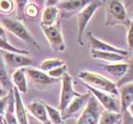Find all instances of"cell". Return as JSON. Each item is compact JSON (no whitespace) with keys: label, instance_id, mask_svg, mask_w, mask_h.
Here are the masks:
<instances>
[{"label":"cell","instance_id":"obj_1","mask_svg":"<svg viewBox=\"0 0 133 124\" xmlns=\"http://www.w3.org/2000/svg\"><path fill=\"white\" fill-rule=\"evenodd\" d=\"M78 77L86 84H88L96 89L102 91V92L104 91L105 93L112 95L119 94L117 85L114 82L108 80L107 78L101 75V74L87 71V70H82V71L79 72Z\"/></svg>","mask_w":133,"mask_h":124},{"label":"cell","instance_id":"obj_2","mask_svg":"<svg viewBox=\"0 0 133 124\" xmlns=\"http://www.w3.org/2000/svg\"><path fill=\"white\" fill-rule=\"evenodd\" d=\"M102 6V3L99 0H92L90 3L77 13V41L80 45H83L82 36L87 24L93 17L95 12Z\"/></svg>","mask_w":133,"mask_h":124},{"label":"cell","instance_id":"obj_3","mask_svg":"<svg viewBox=\"0 0 133 124\" xmlns=\"http://www.w3.org/2000/svg\"><path fill=\"white\" fill-rule=\"evenodd\" d=\"M3 23L8 31L12 34H14L20 40H22L28 44L32 45L37 49H40L39 44L32 36L29 31L26 28L24 25L18 20L11 19V18H4L3 20Z\"/></svg>","mask_w":133,"mask_h":124},{"label":"cell","instance_id":"obj_4","mask_svg":"<svg viewBox=\"0 0 133 124\" xmlns=\"http://www.w3.org/2000/svg\"><path fill=\"white\" fill-rule=\"evenodd\" d=\"M108 18L106 22L107 26L116 24H123L128 27L131 21L127 18L126 7L120 0H112L107 8Z\"/></svg>","mask_w":133,"mask_h":124},{"label":"cell","instance_id":"obj_5","mask_svg":"<svg viewBox=\"0 0 133 124\" xmlns=\"http://www.w3.org/2000/svg\"><path fill=\"white\" fill-rule=\"evenodd\" d=\"M41 28L53 51L56 52H63L66 45L62 36L60 23L57 22L52 26H41Z\"/></svg>","mask_w":133,"mask_h":124},{"label":"cell","instance_id":"obj_6","mask_svg":"<svg viewBox=\"0 0 133 124\" xmlns=\"http://www.w3.org/2000/svg\"><path fill=\"white\" fill-rule=\"evenodd\" d=\"M80 95L77 93L73 89L72 78L68 73H66L62 77V85H61V94L59 101V110L62 113L65 109L68 107L69 103L72 102V99Z\"/></svg>","mask_w":133,"mask_h":124},{"label":"cell","instance_id":"obj_7","mask_svg":"<svg viewBox=\"0 0 133 124\" xmlns=\"http://www.w3.org/2000/svg\"><path fill=\"white\" fill-rule=\"evenodd\" d=\"M100 116L98 101L93 95H91L79 117L77 124H98Z\"/></svg>","mask_w":133,"mask_h":124},{"label":"cell","instance_id":"obj_8","mask_svg":"<svg viewBox=\"0 0 133 124\" xmlns=\"http://www.w3.org/2000/svg\"><path fill=\"white\" fill-rule=\"evenodd\" d=\"M85 86L92 94L93 96L97 99V101L105 107L107 111L121 113V103L118 100H116V98H114L108 94L96 89L88 84H85Z\"/></svg>","mask_w":133,"mask_h":124},{"label":"cell","instance_id":"obj_9","mask_svg":"<svg viewBox=\"0 0 133 124\" xmlns=\"http://www.w3.org/2000/svg\"><path fill=\"white\" fill-rule=\"evenodd\" d=\"M3 56L7 66L12 69L28 68L32 65V60L26 55L8 51H2Z\"/></svg>","mask_w":133,"mask_h":124},{"label":"cell","instance_id":"obj_10","mask_svg":"<svg viewBox=\"0 0 133 124\" xmlns=\"http://www.w3.org/2000/svg\"><path fill=\"white\" fill-rule=\"evenodd\" d=\"M91 96V94L90 93H87L85 94H80L78 96L75 97L72 100V102L69 103V105L65 109V111L62 113V119H68L74 114L78 113L82 109H84L87 103H88Z\"/></svg>","mask_w":133,"mask_h":124},{"label":"cell","instance_id":"obj_11","mask_svg":"<svg viewBox=\"0 0 133 124\" xmlns=\"http://www.w3.org/2000/svg\"><path fill=\"white\" fill-rule=\"evenodd\" d=\"M87 38L90 42V47L91 50H97V51H109V52H114L119 55H122L123 56H127L128 52L122 49H120L117 47H115L113 45L108 44L103 41L99 40L91 32H88L87 34Z\"/></svg>","mask_w":133,"mask_h":124},{"label":"cell","instance_id":"obj_12","mask_svg":"<svg viewBox=\"0 0 133 124\" xmlns=\"http://www.w3.org/2000/svg\"><path fill=\"white\" fill-rule=\"evenodd\" d=\"M27 107L31 115L37 121H39L43 124H52L48 119L45 103L39 100H35L29 103Z\"/></svg>","mask_w":133,"mask_h":124},{"label":"cell","instance_id":"obj_13","mask_svg":"<svg viewBox=\"0 0 133 124\" xmlns=\"http://www.w3.org/2000/svg\"><path fill=\"white\" fill-rule=\"evenodd\" d=\"M119 94H121V113L127 111L133 103V82L127 83L120 87Z\"/></svg>","mask_w":133,"mask_h":124},{"label":"cell","instance_id":"obj_14","mask_svg":"<svg viewBox=\"0 0 133 124\" xmlns=\"http://www.w3.org/2000/svg\"><path fill=\"white\" fill-rule=\"evenodd\" d=\"M26 74L32 82L38 84H52L58 80L57 79L50 77L48 74L42 71V70L30 67L26 68Z\"/></svg>","mask_w":133,"mask_h":124},{"label":"cell","instance_id":"obj_15","mask_svg":"<svg viewBox=\"0 0 133 124\" xmlns=\"http://www.w3.org/2000/svg\"><path fill=\"white\" fill-rule=\"evenodd\" d=\"M91 1L92 0H62L57 7L66 12H69V13L77 12L78 13Z\"/></svg>","mask_w":133,"mask_h":124},{"label":"cell","instance_id":"obj_16","mask_svg":"<svg viewBox=\"0 0 133 124\" xmlns=\"http://www.w3.org/2000/svg\"><path fill=\"white\" fill-rule=\"evenodd\" d=\"M14 103H15V115L18 124H28V116L26 109L23 105L20 93L16 88L14 89Z\"/></svg>","mask_w":133,"mask_h":124},{"label":"cell","instance_id":"obj_17","mask_svg":"<svg viewBox=\"0 0 133 124\" xmlns=\"http://www.w3.org/2000/svg\"><path fill=\"white\" fill-rule=\"evenodd\" d=\"M12 80L19 93H27L28 83L26 79V68H21L16 69L12 75Z\"/></svg>","mask_w":133,"mask_h":124},{"label":"cell","instance_id":"obj_18","mask_svg":"<svg viewBox=\"0 0 133 124\" xmlns=\"http://www.w3.org/2000/svg\"><path fill=\"white\" fill-rule=\"evenodd\" d=\"M58 8L57 6H48L44 8L42 14L41 26H52L57 22Z\"/></svg>","mask_w":133,"mask_h":124},{"label":"cell","instance_id":"obj_19","mask_svg":"<svg viewBox=\"0 0 133 124\" xmlns=\"http://www.w3.org/2000/svg\"><path fill=\"white\" fill-rule=\"evenodd\" d=\"M90 55L93 59H98V60H102L110 62H119L125 59V56L114 52L101 51H97V50H91V49L90 51Z\"/></svg>","mask_w":133,"mask_h":124},{"label":"cell","instance_id":"obj_20","mask_svg":"<svg viewBox=\"0 0 133 124\" xmlns=\"http://www.w3.org/2000/svg\"><path fill=\"white\" fill-rule=\"evenodd\" d=\"M102 67L105 69L108 74H110L111 75L122 79L127 72L129 64L128 63L109 64V65H102Z\"/></svg>","mask_w":133,"mask_h":124},{"label":"cell","instance_id":"obj_21","mask_svg":"<svg viewBox=\"0 0 133 124\" xmlns=\"http://www.w3.org/2000/svg\"><path fill=\"white\" fill-rule=\"evenodd\" d=\"M0 83L7 91L12 90V82L7 70V65L4 61L2 52L0 51Z\"/></svg>","mask_w":133,"mask_h":124},{"label":"cell","instance_id":"obj_22","mask_svg":"<svg viewBox=\"0 0 133 124\" xmlns=\"http://www.w3.org/2000/svg\"><path fill=\"white\" fill-rule=\"evenodd\" d=\"M122 118V113L106 111L100 116L98 124H116Z\"/></svg>","mask_w":133,"mask_h":124},{"label":"cell","instance_id":"obj_23","mask_svg":"<svg viewBox=\"0 0 133 124\" xmlns=\"http://www.w3.org/2000/svg\"><path fill=\"white\" fill-rule=\"evenodd\" d=\"M4 119L6 121V124H18L17 121V118L15 115V103H14V94H12L8 103Z\"/></svg>","mask_w":133,"mask_h":124},{"label":"cell","instance_id":"obj_24","mask_svg":"<svg viewBox=\"0 0 133 124\" xmlns=\"http://www.w3.org/2000/svg\"><path fill=\"white\" fill-rule=\"evenodd\" d=\"M46 109L48 116L49 121L52 124H62V115L59 109H57L55 107L50 106L48 103H45Z\"/></svg>","mask_w":133,"mask_h":124},{"label":"cell","instance_id":"obj_25","mask_svg":"<svg viewBox=\"0 0 133 124\" xmlns=\"http://www.w3.org/2000/svg\"><path fill=\"white\" fill-rule=\"evenodd\" d=\"M65 65V62L60 59H48L41 63L40 67L43 71H50L57 67Z\"/></svg>","mask_w":133,"mask_h":124},{"label":"cell","instance_id":"obj_26","mask_svg":"<svg viewBox=\"0 0 133 124\" xmlns=\"http://www.w3.org/2000/svg\"><path fill=\"white\" fill-rule=\"evenodd\" d=\"M0 50H3V51L18 53V54H23V55H26V56L29 54V52L25 51V50L17 48V47H14V45H12L10 43L8 42L7 40L3 39L1 36H0Z\"/></svg>","mask_w":133,"mask_h":124},{"label":"cell","instance_id":"obj_27","mask_svg":"<svg viewBox=\"0 0 133 124\" xmlns=\"http://www.w3.org/2000/svg\"><path fill=\"white\" fill-rule=\"evenodd\" d=\"M12 94H14V90H11L6 96L0 98V122L2 121L3 118H4V115H5L6 110L8 103H9L10 98L12 97Z\"/></svg>","mask_w":133,"mask_h":124},{"label":"cell","instance_id":"obj_28","mask_svg":"<svg viewBox=\"0 0 133 124\" xmlns=\"http://www.w3.org/2000/svg\"><path fill=\"white\" fill-rule=\"evenodd\" d=\"M129 64V67L127 69V72L125 75L120 79L118 83H117V87L120 88L121 86H122L125 84H127V83H131L133 82V59L131 60Z\"/></svg>","mask_w":133,"mask_h":124},{"label":"cell","instance_id":"obj_29","mask_svg":"<svg viewBox=\"0 0 133 124\" xmlns=\"http://www.w3.org/2000/svg\"><path fill=\"white\" fill-rule=\"evenodd\" d=\"M66 69H68V67H66V65L65 64L63 65L59 66V67H57L55 69L50 70V71L48 72V74L50 77L58 80V79L62 78L66 73Z\"/></svg>","mask_w":133,"mask_h":124},{"label":"cell","instance_id":"obj_30","mask_svg":"<svg viewBox=\"0 0 133 124\" xmlns=\"http://www.w3.org/2000/svg\"><path fill=\"white\" fill-rule=\"evenodd\" d=\"M14 7L12 0H0V12L3 14L10 13Z\"/></svg>","mask_w":133,"mask_h":124},{"label":"cell","instance_id":"obj_31","mask_svg":"<svg viewBox=\"0 0 133 124\" xmlns=\"http://www.w3.org/2000/svg\"><path fill=\"white\" fill-rule=\"evenodd\" d=\"M24 12H26V15L29 17V18H35L39 14V8L37 4L31 3V4H28Z\"/></svg>","mask_w":133,"mask_h":124},{"label":"cell","instance_id":"obj_32","mask_svg":"<svg viewBox=\"0 0 133 124\" xmlns=\"http://www.w3.org/2000/svg\"><path fill=\"white\" fill-rule=\"evenodd\" d=\"M127 41L129 49H130L131 51H133V15H132V19L130 22V25H129V27H128Z\"/></svg>","mask_w":133,"mask_h":124},{"label":"cell","instance_id":"obj_33","mask_svg":"<svg viewBox=\"0 0 133 124\" xmlns=\"http://www.w3.org/2000/svg\"><path fill=\"white\" fill-rule=\"evenodd\" d=\"M28 0H16L17 11H18V17L19 18H22L23 16V12L25 8L28 5Z\"/></svg>","mask_w":133,"mask_h":124},{"label":"cell","instance_id":"obj_34","mask_svg":"<svg viewBox=\"0 0 133 124\" xmlns=\"http://www.w3.org/2000/svg\"><path fill=\"white\" fill-rule=\"evenodd\" d=\"M122 124H133V118L129 113V111H125L122 113Z\"/></svg>","mask_w":133,"mask_h":124},{"label":"cell","instance_id":"obj_35","mask_svg":"<svg viewBox=\"0 0 133 124\" xmlns=\"http://www.w3.org/2000/svg\"><path fill=\"white\" fill-rule=\"evenodd\" d=\"M62 0H46L45 5L46 7L48 6H57V4L59 3Z\"/></svg>","mask_w":133,"mask_h":124},{"label":"cell","instance_id":"obj_36","mask_svg":"<svg viewBox=\"0 0 133 124\" xmlns=\"http://www.w3.org/2000/svg\"><path fill=\"white\" fill-rule=\"evenodd\" d=\"M28 124H43L39 121H37L35 118H33L32 115L28 114Z\"/></svg>","mask_w":133,"mask_h":124},{"label":"cell","instance_id":"obj_37","mask_svg":"<svg viewBox=\"0 0 133 124\" xmlns=\"http://www.w3.org/2000/svg\"><path fill=\"white\" fill-rule=\"evenodd\" d=\"M9 92H10V91H7V90L2 86L1 83H0V98H3V97H4V96H6V95H7L8 93H9Z\"/></svg>","mask_w":133,"mask_h":124},{"label":"cell","instance_id":"obj_38","mask_svg":"<svg viewBox=\"0 0 133 124\" xmlns=\"http://www.w3.org/2000/svg\"><path fill=\"white\" fill-rule=\"evenodd\" d=\"M0 36L3 37V39L7 40V34H6V32L5 30L3 29V27L0 25Z\"/></svg>","mask_w":133,"mask_h":124},{"label":"cell","instance_id":"obj_39","mask_svg":"<svg viewBox=\"0 0 133 124\" xmlns=\"http://www.w3.org/2000/svg\"><path fill=\"white\" fill-rule=\"evenodd\" d=\"M34 1L37 6H43L46 3V0H34Z\"/></svg>","mask_w":133,"mask_h":124},{"label":"cell","instance_id":"obj_40","mask_svg":"<svg viewBox=\"0 0 133 124\" xmlns=\"http://www.w3.org/2000/svg\"><path fill=\"white\" fill-rule=\"evenodd\" d=\"M128 111H129V113H131V115L132 116V118H133V103H132L131 104V106L129 107Z\"/></svg>","mask_w":133,"mask_h":124},{"label":"cell","instance_id":"obj_41","mask_svg":"<svg viewBox=\"0 0 133 124\" xmlns=\"http://www.w3.org/2000/svg\"><path fill=\"white\" fill-rule=\"evenodd\" d=\"M0 124H6V121H5V119L3 118V120L1 122H0Z\"/></svg>","mask_w":133,"mask_h":124}]
</instances>
